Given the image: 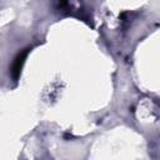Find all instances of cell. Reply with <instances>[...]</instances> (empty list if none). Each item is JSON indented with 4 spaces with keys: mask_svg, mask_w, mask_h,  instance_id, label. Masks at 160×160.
<instances>
[{
    "mask_svg": "<svg viewBox=\"0 0 160 160\" xmlns=\"http://www.w3.org/2000/svg\"><path fill=\"white\" fill-rule=\"evenodd\" d=\"M28 52H29V49H25L24 51L19 52V54L16 55V58L14 59V61H12L10 72H11V76H12L15 80H16V79L19 78V75H20V71H21V68H22V64H24V61H25V58H26Z\"/></svg>",
    "mask_w": 160,
    "mask_h": 160,
    "instance_id": "1",
    "label": "cell"
}]
</instances>
